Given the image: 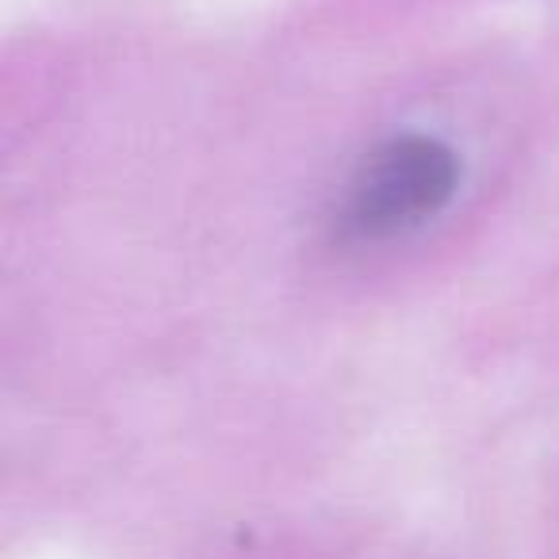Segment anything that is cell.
Returning a JSON list of instances; mask_svg holds the SVG:
<instances>
[{"label":"cell","instance_id":"6da1fadb","mask_svg":"<svg viewBox=\"0 0 559 559\" xmlns=\"http://www.w3.org/2000/svg\"><path fill=\"white\" fill-rule=\"evenodd\" d=\"M460 185V162L441 139L403 134L391 139L360 165L345 200V226L368 241L395 238L452 200Z\"/></svg>","mask_w":559,"mask_h":559}]
</instances>
